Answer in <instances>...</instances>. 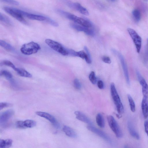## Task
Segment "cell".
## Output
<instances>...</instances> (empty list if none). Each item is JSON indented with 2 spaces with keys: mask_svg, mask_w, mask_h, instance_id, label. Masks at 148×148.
Segmentation results:
<instances>
[{
  "mask_svg": "<svg viewBox=\"0 0 148 148\" xmlns=\"http://www.w3.org/2000/svg\"><path fill=\"white\" fill-rule=\"evenodd\" d=\"M56 12L60 15L73 21L75 23L86 27L90 28L92 26V23L87 19L78 17L60 9H57Z\"/></svg>",
  "mask_w": 148,
  "mask_h": 148,
  "instance_id": "cell-1",
  "label": "cell"
},
{
  "mask_svg": "<svg viewBox=\"0 0 148 148\" xmlns=\"http://www.w3.org/2000/svg\"><path fill=\"white\" fill-rule=\"evenodd\" d=\"M110 92L118 112L119 114L123 113L124 112L123 106L113 83H112L110 85Z\"/></svg>",
  "mask_w": 148,
  "mask_h": 148,
  "instance_id": "cell-2",
  "label": "cell"
},
{
  "mask_svg": "<svg viewBox=\"0 0 148 148\" xmlns=\"http://www.w3.org/2000/svg\"><path fill=\"white\" fill-rule=\"evenodd\" d=\"M40 49L41 47L38 44L32 41L23 45L20 51L23 54L29 55L37 53Z\"/></svg>",
  "mask_w": 148,
  "mask_h": 148,
  "instance_id": "cell-3",
  "label": "cell"
},
{
  "mask_svg": "<svg viewBox=\"0 0 148 148\" xmlns=\"http://www.w3.org/2000/svg\"><path fill=\"white\" fill-rule=\"evenodd\" d=\"M45 42L51 48L63 56L69 55L67 49L64 47L61 44L52 40L47 39Z\"/></svg>",
  "mask_w": 148,
  "mask_h": 148,
  "instance_id": "cell-4",
  "label": "cell"
},
{
  "mask_svg": "<svg viewBox=\"0 0 148 148\" xmlns=\"http://www.w3.org/2000/svg\"><path fill=\"white\" fill-rule=\"evenodd\" d=\"M3 10L7 13L20 22L26 25H28V23L24 19L23 16L18 11V9L7 6L3 7Z\"/></svg>",
  "mask_w": 148,
  "mask_h": 148,
  "instance_id": "cell-5",
  "label": "cell"
},
{
  "mask_svg": "<svg viewBox=\"0 0 148 148\" xmlns=\"http://www.w3.org/2000/svg\"><path fill=\"white\" fill-rule=\"evenodd\" d=\"M108 124L116 137L119 138H121L123 133L118 124L114 117L111 115H109L107 117Z\"/></svg>",
  "mask_w": 148,
  "mask_h": 148,
  "instance_id": "cell-6",
  "label": "cell"
},
{
  "mask_svg": "<svg viewBox=\"0 0 148 148\" xmlns=\"http://www.w3.org/2000/svg\"><path fill=\"white\" fill-rule=\"evenodd\" d=\"M127 31L132 39L138 53L140 51L142 45V39L136 31L132 29L128 28Z\"/></svg>",
  "mask_w": 148,
  "mask_h": 148,
  "instance_id": "cell-7",
  "label": "cell"
},
{
  "mask_svg": "<svg viewBox=\"0 0 148 148\" xmlns=\"http://www.w3.org/2000/svg\"><path fill=\"white\" fill-rule=\"evenodd\" d=\"M36 113L38 115L48 120L56 128L59 129L60 128L59 123L54 116L50 114L41 111L36 112Z\"/></svg>",
  "mask_w": 148,
  "mask_h": 148,
  "instance_id": "cell-8",
  "label": "cell"
},
{
  "mask_svg": "<svg viewBox=\"0 0 148 148\" xmlns=\"http://www.w3.org/2000/svg\"><path fill=\"white\" fill-rule=\"evenodd\" d=\"M65 2L69 7L78 11L82 14L86 16L89 15V13L87 9L79 3H73L68 0H65Z\"/></svg>",
  "mask_w": 148,
  "mask_h": 148,
  "instance_id": "cell-9",
  "label": "cell"
},
{
  "mask_svg": "<svg viewBox=\"0 0 148 148\" xmlns=\"http://www.w3.org/2000/svg\"><path fill=\"white\" fill-rule=\"evenodd\" d=\"M87 128L90 131L96 134L107 142L112 143V140L106 134L102 131L93 126L92 125H89Z\"/></svg>",
  "mask_w": 148,
  "mask_h": 148,
  "instance_id": "cell-10",
  "label": "cell"
},
{
  "mask_svg": "<svg viewBox=\"0 0 148 148\" xmlns=\"http://www.w3.org/2000/svg\"><path fill=\"white\" fill-rule=\"evenodd\" d=\"M113 52L116 54H117L121 63L126 82L128 85H129L130 84V81L129 73L127 66L124 58L123 55L120 53L117 52L116 51L114 50H113Z\"/></svg>",
  "mask_w": 148,
  "mask_h": 148,
  "instance_id": "cell-11",
  "label": "cell"
},
{
  "mask_svg": "<svg viewBox=\"0 0 148 148\" xmlns=\"http://www.w3.org/2000/svg\"><path fill=\"white\" fill-rule=\"evenodd\" d=\"M136 74L139 82L142 87L143 96L144 97H148V85L145 79L138 71H136Z\"/></svg>",
  "mask_w": 148,
  "mask_h": 148,
  "instance_id": "cell-12",
  "label": "cell"
},
{
  "mask_svg": "<svg viewBox=\"0 0 148 148\" xmlns=\"http://www.w3.org/2000/svg\"><path fill=\"white\" fill-rule=\"evenodd\" d=\"M70 26L72 28L79 31L83 32L86 34L90 36H93L95 32L93 29L86 27L76 23H71Z\"/></svg>",
  "mask_w": 148,
  "mask_h": 148,
  "instance_id": "cell-13",
  "label": "cell"
},
{
  "mask_svg": "<svg viewBox=\"0 0 148 148\" xmlns=\"http://www.w3.org/2000/svg\"><path fill=\"white\" fill-rule=\"evenodd\" d=\"M14 111L10 109L2 112L0 116V124L4 125L8 121L14 114Z\"/></svg>",
  "mask_w": 148,
  "mask_h": 148,
  "instance_id": "cell-14",
  "label": "cell"
},
{
  "mask_svg": "<svg viewBox=\"0 0 148 148\" xmlns=\"http://www.w3.org/2000/svg\"><path fill=\"white\" fill-rule=\"evenodd\" d=\"M24 16L31 20L45 21L47 18V16L39 14H31L26 12H25Z\"/></svg>",
  "mask_w": 148,
  "mask_h": 148,
  "instance_id": "cell-15",
  "label": "cell"
},
{
  "mask_svg": "<svg viewBox=\"0 0 148 148\" xmlns=\"http://www.w3.org/2000/svg\"><path fill=\"white\" fill-rule=\"evenodd\" d=\"M74 114L76 118L77 119L88 124L89 125H92V123L91 121L84 114L79 111H76Z\"/></svg>",
  "mask_w": 148,
  "mask_h": 148,
  "instance_id": "cell-16",
  "label": "cell"
},
{
  "mask_svg": "<svg viewBox=\"0 0 148 148\" xmlns=\"http://www.w3.org/2000/svg\"><path fill=\"white\" fill-rule=\"evenodd\" d=\"M148 97H144L143 99L141 107L143 115L145 118L148 117Z\"/></svg>",
  "mask_w": 148,
  "mask_h": 148,
  "instance_id": "cell-17",
  "label": "cell"
},
{
  "mask_svg": "<svg viewBox=\"0 0 148 148\" xmlns=\"http://www.w3.org/2000/svg\"><path fill=\"white\" fill-rule=\"evenodd\" d=\"M63 130L69 137L72 138H75L77 137V134L75 131L68 126L64 125L63 128Z\"/></svg>",
  "mask_w": 148,
  "mask_h": 148,
  "instance_id": "cell-18",
  "label": "cell"
},
{
  "mask_svg": "<svg viewBox=\"0 0 148 148\" xmlns=\"http://www.w3.org/2000/svg\"><path fill=\"white\" fill-rule=\"evenodd\" d=\"M127 125L129 132L131 136L136 139H139V135L134 128L131 122H128Z\"/></svg>",
  "mask_w": 148,
  "mask_h": 148,
  "instance_id": "cell-19",
  "label": "cell"
},
{
  "mask_svg": "<svg viewBox=\"0 0 148 148\" xmlns=\"http://www.w3.org/2000/svg\"><path fill=\"white\" fill-rule=\"evenodd\" d=\"M15 70L20 76L26 77H31L32 75L29 72L22 68L16 67Z\"/></svg>",
  "mask_w": 148,
  "mask_h": 148,
  "instance_id": "cell-20",
  "label": "cell"
},
{
  "mask_svg": "<svg viewBox=\"0 0 148 148\" xmlns=\"http://www.w3.org/2000/svg\"><path fill=\"white\" fill-rule=\"evenodd\" d=\"M0 21L3 23L8 25H11L12 24L11 19L6 15L0 13Z\"/></svg>",
  "mask_w": 148,
  "mask_h": 148,
  "instance_id": "cell-21",
  "label": "cell"
},
{
  "mask_svg": "<svg viewBox=\"0 0 148 148\" xmlns=\"http://www.w3.org/2000/svg\"><path fill=\"white\" fill-rule=\"evenodd\" d=\"M77 57L84 59L88 64H90L91 62V58L89 57L86 52L83 51L77 52Z\"/></svg>",
  "mask_w": 148,
  "mask_h": 148,
  "instance_id": "cell-22",
  "label": "cell"
},
{
  "mask_svg": "<svg viewBox=\"0 0 148 148\" xmlns=\"http://www.w3.org/2000/svg\"><path fill=\"white\" fill-rule=\"evenodd\" d=\"M0 75L1 76L4 77L6 79L11 82V83L13 82L12 75L9 71L6 70H3L0 71Z\"/></svg>",
  "mask_w": 148,
  "mask_h": 148,
  "instance_id": "cell-23",
  "label": "cell"
},
{
  "mask_svg": "<svg viewBox=\"0 0 148 148\" xmlns=\"http://www.w3.org/2000/svg\"><path fill=\"white\" fill-rule=\"evenodd\" d=\"M96 121L97 125L101 128L105 126V122L103 117L100 113L97 114L96 117Z\"/></svg>",
  "mask_w": 148,
  "mask_h": 148,
  "instance_id": "cell-24",
  "label": "cell"
},
{
  "mask_svg": "<svg viewBox=\"0 0 148 148\" xmlns=\"http://www.w3.org/2000/svg\"><path fill=\"white\" fill-rule=\"evenodd\" d=\"M23 124L25 128H26L35 127L36 125V123L35 121L33 120L27 119L23 121Z\"/></svg>",
  "mask_w": 148,
  "mask_h": 148,
  "instance_id": "cell-25",
  "label": "cell"
},
{
  "mask_svg": "<svg viewBox=\"0 0 148 148\" xmlns=\"http://www.w3.org/2000/svg\"><path fill=\"white\" fill-rule=\"evenodd\" d=\"M132 14L134 20L137 22L139 21L141 18V15L140 10L138 9L134 10L132 12Z\"/></svg>",
  "mask_w": 148,
  "mask_h": 148,
  "instance_id": "cell-26",
  "label": "cell"
},
{
  "mask_svg": "<svg viewBox=\"0 0 148 148\" xmlns=\"http://www.w3.org/2000/svg\"><path fill=\"white\" fill-rule=\"evenodd\" d=\"M127 98L130 110L132 112H134L136 110V107L134 101L130 95H128Z\"/></svg>",
  "mask_w": 148,
  "mask_h": 148,
  "instance_id": "cell-27",
  "label": "cell"
},
{
  "mask_svg": "<svg viewBox=\"0 0 148 148\" xmlns=\"http://www.w3.org/2000/svg\"><path fill=\"white\" fill-rule=\"evenodd\" d=\"M0 45L7 50L12 51L14 50L13 47L9 44L3 40H0Z\"/></svg>",
  "mask_w": 148,
  "mask_h": 148,
  "instance_id": "cell-28",
  "label": "cell"
},
{
  "mask_svg": "<svg viewBox=\"0 0 148 148\" xmlns=\"http://www.w3.org/2000/svg\"><path fill=\"white\" fill-rule=\"evenodd\" d=\"M0 65H5L11 67L14 70L16 68L14 64L11 61L8 60H4L1 62Z\"/></svg>",
  "mask_w": 148,
  "mask_h": 148,
  "instance_id": "cell-29",
  "label": "cell"
},
{
  "mask_svg": "<svg viewBox=\"0 0 148 148\" xmlns=\"http://www.w3.org/2000/svg\"><path fill=\"white\" fill-rule=\"evenodd\" d=\"M45 22L55 27H58V23L56 21L47 16Z\"/></svg>",
  "mask_w": 148,
  "mask_h": 148,
  "instance_id": "cell-30",
  "label": "cell"
},
{
  "mask_svg": "<svg viewBox=\"0 0 148 148\" xmlns=\"http://www.w3.org/2000/svg\"><path fill=\"white\" fill-rule=\"evenodd\" d=\"M89 79L91 82L93 84H96L97 82V78L95 76L94 72L92 71L89 75Z\"/></svg>",
  "mask_w": 148,
  "mask_h": 148,
  "instance_id": "cell-31",
  "label": "cell"
},
{
  "mask_svg": "<svg viewBox=\"0 0 148 148\" xmlns=\"http://www.w3.org/2000/svg\"><path fill=\"white\" fill-rule=\"evenodd\" d=\"M13 142L12 140L10 139H8L4 140V148H8L10 147L12 145Z\"/></svg>",
  "mask_w": 148,
  "mask_h": 148,
  "instance_id": "cell-32",
  "label": "cell"
},
{
  "mask_svg": "<svg viewBox=\"0 0 148 148\" xmlns=\"http://www.w3.org/2000/svg\"><path fill=\"white\" fill-rule=\"evenodd\" d=\"M1 1L11 5H17L19 4V2L15 0H0Z\"/></svg>",
  "mask_w": 148,
  "mask_h": 148,
  "instance_id": "cell-33",
  "label": "cell"
},
{
  "mask_svg": "<svg viewBox=\"0 0 148 148\" xmlns=\"http://www.w3.org/2000/svg\"><path fill=\"white\" fill-rule=\"evenodd\" d=\"M74 87L77 89H80L81 88V85L79 80L77 79H74L73 82Z\"/></svg>",
  "mask_w": 148,
  "mask_h": 148,
  "instance_id": "cell-34",
  "label": "cell"
},
{
  "mask_svg": "<svg viewBox=\"0 0 148 148\" xmlns=\"http://www.w3.org/2000/svg\"><path fill=\"white\" fill-rule=\"evenodd\" d=\"M16 127L20 129H25L23 125V121H18L16 123Z\"/></svg>",
  "mask_w": 148,
  "mask_h": 148,
  "instance_id": "cell-35",
  "label": "cell"
},
{
  "mask_svg": "<svg viewBox=\"0 0 148 148\" xmlns=\"http://www.w3.org/2000/svg\"><path fill=\"white\" fill-rule=\"evenodd\" d=\"M11 106V104L7 102H1L0 103V110L9 107Z\"/></svg>",
  "mask_w": 148,
  "mask_h": 148,
  "instance_id": "cell-36",
  "label": "cell"
},
{
  "mask_svg": "<svg viewBox=\"0 0 148 148\" xmlns=\"http://www.w3.org/2000/svg\"><path fill=\"white\" fill-rule=\"evenodd\" d=\"M67 49L69 53V55L77 57V52H76L71 49Z\"/></svg>",
  "mask_w": 148,
  "mask_h": 148,
  "instance_id": "cell-37",
  "label": "cell"
},
{
  "mask_svg": "<svg viewBox=\"0 0 148 148\" xmlns=\"http://www.w3.org/2000/svg\"><path fill=\"white\" fill-rule=\"evenodd\" d=\"M102 60L104 62L110 64L111 63V60L110 58L107 56H103L102 58Z\"/></svg>",
  "mask_w": 148,
  "mask_h": 148,
  "instance_id": "cell-38",
  "label": "cell"
},
{
  "mask_svg": "<svg viewBox=\"0 0 148 148\" xmlns=\"http://www.w3.org/2000/svg\"><path fill=\"white\" fill-rule=\"evenodd\" d=\"M97 86L100 89H103L104 85L103 82L101 80H99L97 82Z\"/></svg>",
  "mask_w": 148,
  "mask_h": 148,
  "instance_id": "cell-39",
  "label": "cell"
},
{
  "mask_svg": "<svg viewBox=\"0 0 148 148\" xmlns=\"http://www.w3.org/2000/svg\"><path fill=\"white\" fill-rule=\"evenodd\" d=\"M144 126L145 132L148 137V121H145L144 124Z\"/></svg>",
  "mask_w": 148,
  "mask_h": 148,
  "instance_id": "cell-40",
  "label": "cell"
},
{
  "mask_svg": "<svg viewBox=\"0 0 148 148\" xmlns=\"http://www.w3.org/2000/svg\"><path fill=\"white\" fill-rule=\"evenodd\" d=\"M111 0V1H115V0Z\"/></svg>",
  "mask_w": 148,
  "mask_h": 148,
  "instance_id": "cell-41",
  "label": "cell"
},
{
  "mask_svg": "<svg viewBox=\"0 0 148 148\" xmlns=\"http://www.w3.org/2000/svg\"><path fill=\"white\" fill-rule=\"evenodd\" d=\"M147 44H148V38L147 39Z\"/></svg>",
  "mask_w": 148,
  "mask_h": 148,
  "instance_id": "cell-42",
  "label": "cell"
}]
</instances>
